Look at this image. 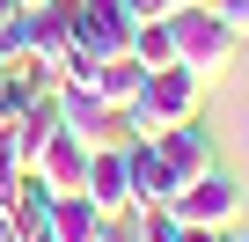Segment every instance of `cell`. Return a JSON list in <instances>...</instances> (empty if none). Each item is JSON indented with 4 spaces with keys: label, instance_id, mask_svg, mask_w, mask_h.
I'll use <instances>...</instances> for the list:
<instances>
[{
    "label": "cell",
    "instance_id": "cell-18",
    "mask_svg": "<svg viewBox=\"0 0 249 242\" xmlns=\"http://www.w3.org/2000/svg\"><path fill=\"white\" fill-rule=\"evenodd\" d=\"M220 242H249V235H242V227H227V235H220Z\"/></svg>",
    "mask_w": 249,
    "mask_h": 242
},
{
    "label": "cell",
    "instance_id": "cell-5",
    "mask_svg": "<svg viewBox=\"0 0 249 242\" xmlns=\"http://www.w3.org/2000/svg\"><path fill=\"white\" fill-rule=\"evenodd\" d=\"M88 154H95V140H81V132H52L44 140V154H37V176H44V191L52 198H73L81 184H88Z\"/></svg>",
    "mask_w": 249,
    "mask_h": 242
},
{
    "label": "cell",
    "instance_id": "cell-2",
    "mask_svg": "<svg viewBox=\"0 0 249 242\" xmlns=\"http://www.w3.org/2000/svg\"><path fill=\"white\" fill-rule=\"evenodd\" d=\"M169 37H176V66H191L198 81H220L227 66H234V30L220 22V8L205 0V8H176L169 15Z\"/></svg>",
    "mask_w": 249,
    "mask_h": 242
},
{
    "label": "cell",
    "instance_id": "cell-12",
    "mask_svg": "<svg viewBox=\"0 0 249 242\" xmlns=\"http://www.w3.org/2000/svg\"><path fill=\"white\" fill-rule=\"evenodd\" d=\"M132 220V242H176V213L169 205H140V213H124Z\"/></svg>",
    "mask_w": 249,
    "mask_h": 242
},
{
    "label": "cell",
    "instance_id": "cell-8",
    "mask_svg": "<svg viewBox=\"0 0 249 242\" xmlns=\"http://www.w3.org/2000/svg\"><path fill=\"white\" fill-rule=\"evenodd\" d=\"M124 169H132V213H140V205H169V198H176V184H169V169H161V147H154V140H132V147H124Z\"/></svg>",
    "mask_w": 249,
    "mask_h": 242
},
{
    "label": "cell",
    "instance_id": "cell-9",
    "mask_svg": "<svg viewBox=\"0 0 249 242\" xmlns=\"http://www.w3.org/2000/svg\"><path fill=\"white\" fill-rule=\"evenodd\" d=\"M52 235L59 242H103L110 235V213H95V198H52Z\"/></svg>",
    "mask_w": 249,
    "mask_h": 242
},
{
    "label": "cell",
    "instance_id": "cell-4",
    "mask_svg": "<svg viewBox=\"0 0 249 242\" xmlns=\"http://www.w3.org/2000/svg\"><path fill=\"white\" fill-rule=\"evenodd\" d=\"M154 147H161V169H169V184L183 191V184H198L205 169H220V154H213V132H198V117L191 125H169V132H154Z\"/></svg>",
    "mask_w": 249,
    "mask_h": 242
},
{
    "label": "cell",
    "instance_id": "cell-19",
    "mask_svg": "<svg viewBox=\"0 0 249 242\" xmlns=\"http://www.w3.org/2000/svg\"><path fill=\"white\" fill-rule=\"evenodd\" d=\"M242 147H249V132H242Z\"/></svg>",
    "mask_w": 249,
    "mask_h": 242
},
{
    "label": "cell",
    "instance_id": "cell-15",
    "mask_svg": "<svg viewBox=\"0 0 249 242\" xmlns=\"http://www.w3.org/2000/svg\"><path fill=\"white\" fill-rule=\"evenodd\" d=\"M15 15H30V8H22V0H0V22H15Z\"/></svg>",
    "mask_w": 249,
    "mask_h": 242
},
{
    "label": "cell",
    "instance_id": "cell-1",
    "mask_svg": "<svg viewBox=\"0 0 249 242\" xmlns=\"http://www.w3.org/2000/svg\"><path fill=\"white\" fill-rule=\"evenodd\" d=\"M198 95H205V81H198L191 66L147 74L140 95H132V110H124V132H132V140H154V132H169V125H191V117H198Z\"/></svg>",
    "mask_w": 249,
    "mask_h": 242
},
{
    "label": "cell",
    "instance_id": "cell-14",
    "mask_svg": "<svg viewBox=\"0 0 249 242\" xmlns=\"http://www.w3.org/2000/svg\"><path fill=\"white\" fill-rule=\"evenodd\" d=\"M227 227H198V220H176V242H220Z\"/></svg>",
    "mask_w": 249,
    "mask_h": 242
},
{
    "label": "cell",
    "instance_id": "cell-6",
    "mask_svg": "<svg viewBox=\"0 0 249 242\" xmlns=\"http://www.w3.org/2000/svg\"><path fill=\"white\" fill-rule=\"evenodd\" d=\"M81 198H95V213H110V220H124L132 213V169H124V147H95L88 154V184H81Z\"/></svg>",
    "mask_w": 249,
    "mask_h": 242
},
{
    "label": "cell",
    "instance_id": "cell-13",
    "mask_svg": "<svg viewBox=\"0 0 249 242\" xmlns=\"http://www.w3.org/2000/svg\"><path fill=\"white\" fill-rule=\"evenodd\" d=\"M213 8H220V22H227L234 37H249V0H213Z\"/></svg>",
    "mask_w": 249,
    "mask_h": 242
},
{
    "label": "cell",
    "instance_id": "cell-3",
    "mask_svg": "<svg viewBox=\"0 0 249 242\" xmlns=\"http://www.w3.org/2000/svg\"><path fill=\"white\" fill-rule=\"evenodd\" d=\"M169 213H176V220H198V227H234V220H242V184H234L227 169H205L198 184H183V191L169 198Z\"/></svg>",
    "mask_w": 249,
    "mask_h": 242
},
{
    "label": "cell",
    "instance_id": "cell-11",
    "mask_svg": "<svg viewBox=\"0 0 249 242\" xmlns=\"http://www.w3.org/2000/svg\"><path fill=\"white\" fill-rule=\"evenodd\" d=\"M132 59H140L147 74L176 66V37H169V15H140V30H132Z\"/></svg>",
    "mask_w": 249,
    "mask_h": 242
},
{
    "label": "cell",
    "instance_id": "cell-17",
    "mask_svg": "<svg viewBox=\"0 0 249 242\" xmlns=\"http://www.w3.org/2000/svg\"><path fill=\"white\" fill-rule=\"evenodd\" d=\"M103 242H132V227H124V220H110V235H103Z\"/></svg>",
    "mask_w": 249,
    "mask_h": 242
},
{
    "label": "cell",
    "instance_id": "cell-10",
    "mask_svg": "<svg viewBox=\"0 0 249 242\" xmlns=\"http://www.w3.org/2000/svg\"><path fill=\"white\" fill-rule=\"evenodd\" d=\"M140 81H147V66H140L132 52H124V59H103V66L88 74V88H95V95H103V103H110L117 117L132 110V95H140Z\"/></svg>",
    "mask_w": 249,
    "mask_h": 242
},
{
    "label": "cell",
    "instance_id": "cell-16",
    "mask_svg": "<svg viewBox=\"0 0 249 242\" xmlns=\"http://www.w3.org/2000/svg\"><path fill=\"white\" fill-rule=\"evenodd\" d=\"M0 242H15V213L8 205H0Z\"/></svg>",
    "mask_w": 249,
    "mask_h": 242
},
{
    "label": "cell",
    "instance_id": "cell-7",
    "mask_svg": "<svg viewBox=\"0 0 249 242\" xmlns=\"http://www.w3.org/2000/svg\"><path fill=\"white\" fill-rule=\"evenodd\" d=\"M52 103H59V125H66V132H81V140H95V147H103L110 132H124V117H117V110L88 88V81H66Z\"/></svg>",
    "mask_w": 249,
    "mask_h": 242
}]
</instances>
